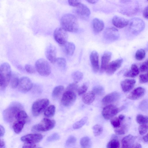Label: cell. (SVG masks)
I'll return each mask as SVG.
<instances>
[{"label":"cell","instance_id":"cell-1","mask_svg":"<svg viewBox=\"0 0 148 148\" xmlns=\"http://www.w3.org/2000/svg\"><path fill=\"white\" fill-rule=\"evenodd\" d=\"M61 27L67 32H77L79 30V25L77 18L70 13L64 15L60 20Z\"/></svg>","mask_w":148,"mask_h":148},{"label":"cell","instance_id":"cell-2","mask_svg":"<svg viewBox=\"0 0 148 148\" xmlns=\"http://www.w3.org/2000/svg\"><path fill=\"white\" fill-rule=\"evenodd\" d=\"M21 105L18 103L12 104L3 112V116L4 120L8 123H10L16 119L18 112L22 110Z\"/></svg>","mask_w":148,"mask_h":148},{"label":"cell","instance_id":"cell-3","mask_svg":"<svg viewBox=\"0 0 148 148\" xmlns=\"http://www.w3.org/2000/svg\"><path fill=\"white\" fill-rule=\"evenodd\" d=\"M129 31L134 35H137L143 30L145 27L144 21L141 19L134 18L129 21Z\"/></svg>","mask_w":148,"mask_h":148},{"label":"cell","instance_id":"cell-4","mask_svg":"<svg viewBox=\"0 0 148 148\" xmlns=\"http://www.w3.org/2000/svg\"><path fill=\"white\" fill-rule=\"evenodd\" d=\"M55 124L54 120L45 118L39 123L33 126L32 131L33 132L47 131L53 128Z\"/></svg>","mask_w":148,"mask_h":148},{"label":"cell","instance_id":"cell-5","mask_svg":"<svg viewBox=\"0 0 148 148\" xmlns=\"http://www.w3.org/2000/svg\"><path fill=\"white\" fill-rule=\"evenodd\" d=\"M36 71L41 75L46 77L51 72V68L48 62L45 60L40 58L37 60L35 63Z\"/></svg>","mask_w":148,"mask_h":148},{"label":"cell","instance_id":"cell-6","mask_svg":"<svg viewBox=\"0 0 148 148\" xmlns=\"http://www.w3.org/2000/svg\"><path fill=\"white\" fill-rule=\"evenodd\" d=\"M49 103V100L46 99H39L35 101L32 108L33 115L37 116L40 115L45 110Z\"/></svg>","mask_w":148,"mask_h":148},{"label":"cell","instance_id":"cell-7","mask_svg":"<svg viewBox=\"0 0 148 148\" xmlns=\"http://www.w3.org/2000/svg\"><path fill=\"white\" fill-rule=\"evenodd\" d=\"M0 73L3 79V84L2 87L6 88L9 84L12 72L10 65L7 62H4L0 66Z\"/></svg>","mask_w":148,"mask_h":148},{"label":"cell","instance_id":"cell-8","mask_svg":"<svg viewBox=\"0 0 148 148\" xmlns=\"http://www.w3.org/2000/svg\"><path fill=\"white\" fill-rule=\"evenodd\" d=\"M124 108V106L118 108L114 105H109L103 108L102 112V114L105 119H109L113 118L118 113L123 110Z\"/></svg>","mask_w":148,"mask_h":148},{"label":"cell","instance_id":"cell-9","mask_svg":"<svg viewBox=\"0 0 148 148\" xmlns=\"http://www.w3.org/2000/svg\"><path fill=\"white\" fill-rule=\"evenodd\" d=\"M119 36L118 29L114 27L106 28L103 34L104 41L107 43L112 42L117 40L119 37Z\"/></svg>","mask_w":148,"mask_h":148},{"label":"cell","instance_id":"cell-10","mask_svg":"<svg viewBox=\"0 0 148 148\" xmlns=\"http://www.w3.org/2000/svg\"><path fill=\"white\" fill-rule=\"evenodd\" d=\"M73 12L77 18L86 20L89 17L90 12V9L85 5L81 3L74 9Z\"/></svg>","mask_w":148,"mask_h":148},{"label":"cell","instance_id":"cell-11","mask_svg":"<svg viewBox=\"0 0 148 148\" xmlns=\"http://www.w3.org/2000/svg\"><path fill=\"white\" fill-rule=\"evenodd\" d=\"M53 36L55 41L60 45L67 42L68 35L67 31L61 27L55 29Z\"/></svg>","mask_w":148,"mask_h":148},{"label":"cell","instance_id":"cell-12","mask_svg":"<svg viewBox=\"0 0 148 148\" xmlns=\"http://www.w3.org/2000/svg\"><path fill=\"white\" fill-rule=\"evenodd\" d=\"M137 137L131 134L124 137L121 140L122 147L141 148V145L136 142Z\"/></svg>","mask_w":148,"mask_h":148},{"label":"cell","instance_id":"cell-13","mask_svg":"<svg viewBox=\"0 0 148 148\" xmlns=\"http://www.w3.org/2000/svg\"><path fill=\"white\" fill-rule=\"evenodd\" d=\"M76 99V95L74 92L66 90L63 95L61 102L64 106L68 107L73 105Z\"/></svg>","mask_w":148,"mask_h":148},{"label":"cell","instance_id":"cell-14","mask_svg":"<svg viewBox=\"0 0 148 148\" xmlns=\"http://www.w3.org/2000/svg\"><path fill=\"white\" fill-rule=\"evenodd\" d=\"M33 84L31 79L27 77H23L19 79L18 85V90L23 92L30 90L33 87Z\"/></svg>","mask_w":148,"mask_h":148},{"label":"cell","instance_id":"cell-15","mask_svg":"<svg viewBox=\"0 0 148 148\" xmlns=\"http://www.w3.org/2000/svg\"><path fill=\"white\" fill-rule=\"evenodd\" d=\"M45 54L47 58L51 63H56L57 59L56 49L55 46L51 44L47 45L45 50Z\"/></svg>","mask_w":148,"mask_h":148},{"label":"cell","instance_id":"cell-16","mask_svg":"<svg viewBox=\"0 0 148 148\" xmlns=\"http://www.w3.org/2000/svg\"><path fill=\"white\" fill-rule=\"evenodd\" d=\"M123 62V59L120 58L109 63L105 71L106 74L108 75H112L121 67Z\"/></svg>","mask_w":148,"mask_h":148},{"label":"cell","instance_id":"cell-17","mask_svg":"<svg viewBox=\"0 0 148 148\" xmlns=\"http://www.w3.org/2000/svg\"><path fill=\"white\" fill-rule=\"evenodd\" d=\"M42 137V136L40 134H29L23 136L21 139L26 143L35 144L40 142Z\"/></svg>","mask_w":148,"mask_h":148},{"label":"cell","instance_id":"cell-18","mask_svg":"<svg viewBox=\"0 0 148 148\" xmlns=\"http://www.w3.org/2000/svg\"><path fill=\"white\" fill-rule=\"evenodd\" d=\"M90 59L93 72L96 73L99 69V55L97 52L93 51L91 53Z\"/></svg>","mask_w":148,"mask_h":148},{"label":"cell","instance_id":"cell-19","mask_svg":"<svg viewBox=\"0 0 148 148\" xmlns=\"http://www.w3.org/2000/svg\"><path fill=\"white\" fill-rule=\"evenodd\" d=\"M120 94L116 92H114L105 96L102 100L104 104H110L117 101L120 97Z\"/></svg>","mask_w":148,"mask_h":148},{"label":"cell","instance_id":"cell-20","mask_svg":"<svg viewBox=\"0 0 148 148\" xmlns=\"http://www.w3.org/2000/svg\"><path fill=\"white\" fill-rule=\"evenodd\" d=\"M145 89L142 87H138L134 89L128 95L127 98L131 100L138 99L143 97L145 93Z\"/></svg>","mask_w":148,"mask_h":148},{"label":"cell","instance_id":"cell-21","mask_svg":"<svg viewBox=\"0 0 148 148\" xmlns=\"http://www.w3.org/2000/svg\"><path fill=\"white\" fill-rule=\"evenodd\" d=\"M112 53L110 52L106 51L102 55L100 72L102 73L104 72L109 63L112 56Z\"/></svg>","mask_w":148,"mask_h":148},{"label":"cell","instance_id":"cell-22","mask_svg":"<svg viewBox=\"0 0 148 148\" xmlns=\"http://www.w3.org/2000/svg\"><path fill=\"white\" fill-rule=\"evenodd\" d=\"M129 21L124 18L117 16H114L112 19V23L116 27L123 28L127 26L128 24Z\"/></svg>","mask_w":148,"mask_h":148},{"label":"cell","instance_id":"cell-23","mask_svg":"<svg viewBox=\"0 0 148 148\" xmlns=\"http://www.w3.org/2000/svg\"><path fill=\"white\" fill-rule=\"evenodd\" d=\"M136 81L132 79H126L121 82V85L123 91L125 92H129L134 86Z\"/></svg>","mask_w":148,"mask_h":148},{"label":"cell","instance_id":"cell-24","mask_svg":"<svg viewBox=\"0 0 148 148\" xmlns=\"http://www.w3.org/2000/svg\"><path fill=\"white\" fill-rule=\"evenodd\" d=\"M92 26L94 32L95 34H98L103 29L104 24L101 20L95 18L92 20Z\"/></svg>","mask_w":148,"mask_h":148},{"label":"cell","instance_id":"cell-25","mask_svg":"<svg viewBox=\"0 0 148 148\" xmlns=\"http://www.w3.org/2000/svg\"><path fill=\"white\" fill-rule=\"evenodd\" d=\"M61 46L62 50L66 55L70 56L73 55L75 48V45L73 42H67Z\"/></svg>","mask_w":148,"mask_h":148},{"label":"cell","instance_id":"cell-26","mask_svg":"<svg viewBox=\"0 0 148 148\" xmlns=\"http://www.w3.org/2000/svg\"><path fill=\"white\" fill-rule=\"evenodd\" d=\"M139 72L137 66L135 64H133L132 65L130 69L126 71L124 75L127 77H134L138 75Z\"/></svg>","mask_w":148,"mask_h":148},{"label":"cell","instance_id":"cell-27","mask_svg":"<svg viewBox=\"0 0 148 148\" xmlns=\"http://www.w3.org/2000/svg\"><path fill=\"white\" fill-rule=\"evenodd\" d=\"M95 94L92 91L89 92L84 94L82 97L83 101L85 104L89 105L94 101Z\"/></svg>","mask_w":148,"mask_h":148},{"label":"cell","instance_id":"cell-28","mask_svg":"<svg viewBox=\"0 0 148 148\" xmlns=\"http://www.w3.org/2000/svg\"><path fill=\"white\" fill-rule=\"evenodd\" d=\"M139 10L137 6L134 7L131 6L121 10V12L127 16H132L137 14Z\"/></svg>","mask_w":148,"mask_h":148},{"label":"cell","instance_id":"cell-29","mask_svg":"<svg viewBox=\"0 0 148 148\" xmlns=\"http://www.w3.org/2000/svg\"><path fill=\"white\" fill-rule=\"evenodd\" d=\"M24 121L16 120L14 122L13 125V128L14 132L16 134L20 133L25 123Z\"/></svg>","mask_w":148,"mask_h":148},{"label":"cell","instance_id":"cell-30","mask_svg":"<svg viewBox=\"0 0 148 148\" xmlns=\"http://www.w3.org/2000/svg\"><path fill=\"white\" fill-rule=\"evenodd\" d=\"M19 79L18 76L15 73H12L10 77V82L11 87L13 88L18 87Z\"/></svg>","mask_w":148,"mask_h":148},{"label":"cell","instance_id":"cell-31","mask_svg":"<svg viewBox=\"0 0 148 148\" xmlns=\"http://www.w3.org/2000/svg\"><path fill=\"white\" fill-rule=\"evenodd\" d=\"M64 90V87L59 85L55 87L52 92V96L54 99H57L60 95Z\"/></svg>","mask_w":148,"mask_h":148},{"label":"cell","instance_id":"cell-32","mask_svg":"<svg viewBox=\"0 0 148 148\" xmlns=\"http://www.w3.org/2000/svg\"><path fill=\"white\" fill-rule=\"evenodd\" d=\"M81 147L84 148H89L91 147L92 142L88 136L82 138L80 140Z\"/></svg>","mask_w":148,"mask_h":148},{"label":"cell","instance_id":"cell-33","mask_svg":"<svg viewBox=\"0 0 148 148\" xmlns=\"http://www.w3.org/2000/svg\"><path fill=\"white\" fill-rule=\"evenodd\" d=\"M71 76L74 82L77 84L82 79L83 75L81 72L76 71L72 73Z\"/></svg>","mask_w":148,"mask_h":148},{"label":"cell","instance_id":"cell-34","mask_svg":"<svg viewBox=\"0 0 148 148\" xmlns=\"http://www.w3.org/2000/svg\"><path fill=\"white\" fill-rule=\"evenodd\" d=\"M55 110L56 108L55 106L53 105H50L46 110L44 115L47 117H52L54 114Z\"/></svg>","mask_w":148,"mask_h":148},{"label":"cell","instance_id":"cell-35","mask_svg":"<svg viewBox=\"0 0 148 148\" xmlns=\"http://www.w3.org/2000/svg\"><path fill=\"white\" fill-rule=\"evenodd\" d=\"M28 118V115L24 110H21L17 113L16 117V120L24 121L26 122V119Z\"/></svg>","mask_w":148,"mask_h":148},{"label":"cell","instance_id":"cell-36","mask_svg":"<svg viewBox=\"0 0 148 148\" xmlns=\"http://www.w3.org/2000/svg\"><path fill=\"white\" fill-rule=\"evenodd\" d=\"M88 119L87 116H85L80 120L75 123L73 126V129H79L82 127L86 122Z\"/></svg>","mask_w":148,"mask_h":148},{"label":"cell","instance_id":"cell-37","mask_svg":"<svg viewBox=\"0 0 148 148\" xmlns=\"http://www.w3.org/2000/svg\"><path fill=\"white\" fill-rule=\"evenodd\" d=\"M136 120L137 123L139 124H147L148 123V117L147 116L138 114L136 117Z\"/></svg>","mask_w":148,"mask_h":148},{"label":"cell","instance_id":"cell-38","mask_svg":"<svg viewBox=\"0 0 148 148\" xmlns=\"http://www.w3.org/2000/svg\"><path fill=\"white\" fill-rule=\"evenodd\" d=\"M145 52L143 49L138 50L136 52L135 57L136 59L138 60H141L143 59L145 57Z\"/></svg>","mask_w":148,"mask_h":148},{"label":"cell","instance_id":"cell-39","mask_svg":"<svg viewBox=\"0 0 148 148\" xmlns=\"http://www.w3.org/2000/svg\"><path fill=\"white\" fill-rule=\"evenodd\" d=\"M120 147L119 141L116 139H113L108 143L107 147L110 148H118Z\"/></svg>","mask_w":148,"mask_h":148},{"label":"cell","instance_id":"cell-40","mask_svg":"<svg viewBox=\"0 0 148 148\" xmlns=\"http://www.w3.org/2000/svg\"><path fill=\"white\" fill-rule=\"evenodd\" d=\"M93 132L95 136H97L100 135L103 131V127L99 125H96L92 127Z\"/></svg>","mask_w":148,"mask_h":148},{"label":"cell","instance_id":"cell-41","mask_svg":"<svg viewBox=\"0 0 148 148\" xmlns=\"http://www.w3.org/2000/svg\"><path fill=\"white\" fill-rule=\"evenodd\" d=\"M56 62L58 66L61 68H65L66 66V61L63 58L59 57L57 58Z\"/></svg>","mask_w":148,"mask_h":148},{"label":"cell","instance_id":"cell-42","mask_svg":"<svg viewBox=\"0 0 148 148\" xmlns=\"http://www.w3.org/2000/svg\"><path fill=\"white\" fill-rule=\"evenodd\" d=\"M94 93L99 95H103L104 93V90L103 88L100 86H97L94 87L92 91Z\"/></svg>","mask_w":148,"mask_h":148},{"label":"cell","instance_id":"cell-43","mask_svg":"<svg viewBox=\"0 0 148 148\" xmlns=\"http://www.w3.org/2000/svg\"><path fill=\"white\" fill-rule=\"evenodd\" d=\"M111 119L110 123L114 127L117 128L120 126L121 122L122 121L118 117H116Z\"/></svg>","mask_w":148,"mask_h":148},{"label":"cell","instance_id":"cell-44","mask_svg":"<svg viewBox=\"0 0 148 148\" xmlns=\"http://www.w3.org/2000/svg\"><path fill=\"white\" fill-rule=\"evenodd\" d=\"M148 100L145 99L142 101L139 105V109L143 112L147 111L148 110Z\"/></svg>","mask_w":148,"mask_h":148},{"label":"cell","instance_id":"cell-45","mask_svg":"<svg viewBox=\"0 0 148 148\" xmlns=\"http://www.w3.org/2000/svg\"><path fill=\"white\" fill-rule=\"evenodd\" d=\"M76 141V138L74 136H69L65 143V146L66 147H69L74 145Z\"/></svg>","mask_w":148,"mask_h":148},{"label":"cell","instance_id":"cell-46","mask_svg":"<svg viewBox=\"0 0 148 148\" xmlns=\"http://www.w3.org/2000/svg\"><path fill=\"white\" fill-rule=\"evenodd\" d=\"M126 130V126L125 125H123L119 127L116 128L114 131L115 133L118 135L124 134Z\"/></svg>","mask_w":148,"mask_h":148},{"label":"cell","instance_id":"cell-47","mask_svg":"<svg viewBox=\"0 0 148 148\" xmlns=\"http://www.w3.org/2000/svg\"><path fill=\"white\" fill-rule=\"evenodd\" d=\"M25 69L28 73L30 74H33L36 73V70L35 67L29 64H26L25 66Z\"/></svg>","mask_w":148,"mask_h":148},{"label":"cell","instance_id":"cell-48","mask_svg":"<svg viewBox=\"0 0 148 148\" xmlns=\"http://www.w3.org/2000/svg\"><path fill=\"white\" fill-rule=\"evenodd\" d=\"M88 88V84L87 83L83 84L81 86L78 88L77 91L79 95H82L85 93Z\"/></svg>","mask_w":148,"mask_h":148},{"label":"cell","instance_id":"cell-49","mask_svg":"<svg viewBox=\"0 0 148 148\" xmlns=\"http://www.w3.org/2000/svg\"><path fill=\"white\" fill-rule=\"evenodd\" d=\"M148 125L147 124H141L138 127V131L141 135L145 134L147 131Z\"/></svg>","mask_w":148,"mask_h":148},{"label":"cell","instance_id":"cell-50","mask_svg":"<svg viewBox=\"0 0 148 148\" xmlns=\"http://www.w3.org/2000/svg\"><path fill=\"white\" fill-rule=\"evenodd\" d=\"M60 138V136L58 134L55 133L49 136L47 140L48 142H53L58 140Z\"/></svg>","mask_w":148,"mask_h":148},{"label":"cell","instance_id":"cell-51","mask_svg":"<svg viewBox=\"0 0 148 148\" xmlns=\"http://www.w3.org/2000/svg\"><path fill=\"white\" fill-rule=\"evenodd\" d=\"M78 86L77 83L74 82L69 84L66 88V90L74 92L77 90Z\"/></svg>","mask_w":148,"mask_h":148},{"label":"cell","instance_id":"cell-52","mask_svg":"<svg viewBox=\"0 0 148 148\" xmlns=\"http://www.w3.org/2000/svg\"><path fill=\"white\" fill-rule=\"evenodd\" d=\"M68 1L70 5L75 7L81 3V0H68Z\"/></svg>","mask_w":148,"mask_h":148},{"label":"cell","instance_id":"cell-53","mask_svg":"<svg viewBox=\"0 0 148 148\" xmlns=\"http://www.w3.org/2000/svg\"><path fill=\"white\" fill-rule=\"evenodd\" d=\"M148 69V60H147L144 62L140 66V70L142 72H145Z\"/></svg>","mask_w":148,"mask_h":148},{"label":"cell","instance_id":"cell-54","mask_svg":"<svg viewBox=\"0 0 148 148\" xmlns=\"http://www.w3.org/2000/svg\"><path fill=\"white\" fill-rule=\"evenodd\" d=\"M139 81L141 83H145L147 82V73L141 74L139 77Z\"/></svg>","mask_w":148,"mask_h":148},{"label":"cell","instance_id":"cell-55","mask_svg":"<svg viewBox=\"0 0 148 148\" xmlns=\"http://www.w3.org/2000/svg\"><path fill=\"white\" fill-rule=\"evenodd\" d=\"M36 145L34 144L25 143L23 146V148H35Z\"/></svg>","mask_w":148,"mask_h":148},{"label":"cell","instance_id":"cell-56","mask_svg":"<svg viewBox=\"0 0 148 148\" xmlns=\"http://www.w3.org/2000/svg\"><path fill=\"white\" fill-rule=\"evenodd\" d=\"M143 16L145 18L148 19V6L145 7L144 9L143 12Z\"/></svg>","mask_w":148,"mask_h":148},{"label":"cell","instance_id":"cell-57","mask_svg":"<svg viewBox=\"0 0 148 148\" xmlns=\"http://www.w3.org/2000/svg\"><path fill=\"white\" fill-rule=\"evenodd\" d=\"M5 132L4 127L0 125V137L3 136Z\"/></svg>","mask_w":148,"mask_h":148},{"label":"cell","instance_id":"cell-58","mask_svg":"<svg viewBox=\"0 0 148 148\" xmlns=\"http://www.w3.org/2000/svg\"><path fill=\"white\" fill-rule=\"evenodd\" d=\"M5 146V143L4 141L0 138V148H3Z\"/></svg>","mask_w":148,"mask_h":148},{"label":"cell","instance_id":"cell-59","mask_svg":"<svg viewBox=\"0 0 148 148\" xmlns=\"http://www.w3.org/2000/svg\"><path fill=\"white\" fill-rule=\"evenodd\" d=\"M88 2L91 4H94L97 3L99 0H86Z\"/></svg>","mask_w":148,"mask_h":148},{"label":"cell","instance_id":"cell-60","mask_svg":"<svg viewBox=\"0 0 148 148\" xmlns=\"http://www.w3.org/2000/svg\"><path fill=\"white\" fill-rule=\"evenodd\" d=\"M3 84V79L0 73V87H2Z\"/></svg>","mask_w":148,"mask_h":148},{"label":"cell","instance_id":"cell-61","mask_svg":"<svg viewBox=\"0 0 148 148\" xmlns=\"http://www.w3.org/2000/svg\"><path fill=\"white\" fill-rule=\"evenodd\" d=\"M143 139L144 141L146 143H148V134H147L146 135L143 136Z\"/></svg>","mask_w":148,"mask_h":148},{"label":"cell","instance_id":"cell-62","mask_svg":"<svg viewBox=\"0 0 148 148\" xmlns=\"http://www.w3.org/2000/svg\"><path fill=\"white\" fill-rule=\"evenodd\" d=\"M118 117L121 120L123 121L124 119L125 116L124 115H123L120 114L119 116Z\"/></svg>","mask_w":148,"mask_h":148},{"label":"cell","instance_id":"cell-63","mask_svg":"<svg viewBox=\"0 0 148 148\" xmlns=\"http://www.w3.org/2000/svg\"><path fill=\"white\" fill-rule=\"evenodd\" d=\"M18 68L19 70L22 71H23V70H24V69H25V68L24 69L23 67L21 65H19L18 66Z\"/></svg>","mask_w":148,"mask_h":148},{"label":"cell","instance_id":"cell-64","mask_svg":"<svg viewBox=\"0 0 148 148\" xmlns=\"http://www.w3.org/2000/svg\"></svg>","mask_w":148,"mask_h":148}]
</instances>
